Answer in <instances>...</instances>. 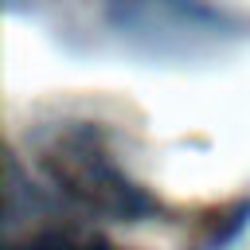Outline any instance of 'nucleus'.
I'll use <instances>...</instances> for the list:
<instances>
[{
  "label": "nucleus",
  "instance_id": "1",
  "mask_svg": "<svg viewBox=\"0 0 250 250\" xmlns=\"http://www.w3.org/2000/svg\"><path fill=\"white\" fill-rule=\"evenodd\" d=\"M35 164L47 184L86 215L113 223H141L160 211V203L117 164L109 137L98 121H55L35 133Z\"/></svg>",
  "mask_w": 250,
  "mask_h": 250
},
{
  "label": "nucleus",
  "instance_id": "2",
  "mask_svg": "<svg viewBox=\"0 0 250 250\" xmlns=\"http://www.w3.org/2000/svg\"><path fill=\"white\" fill-rule=\"evenodd\" d=\"M109 16L121 31L145 39H191L219 35L223 16L203 8L199 0H109Z\"/></svg>",
  "mask_w": 250,
  "mask_h": 250
},
{
  "label": "nucleus",
  "instance_id": "3",
  "mask_svg": "<svg viewBox=\"0 0 250 250\" xmlns=\"http://www.w3.org/2000/svg\"><path fill=\"white\" fill-rule=\"evenodd\" d=\"M12 250H125V246H117L102 234H90V230H43Z\"/></svg>",
  "mask_w": 250,
  "mask_h": 250
}]
</instances>
